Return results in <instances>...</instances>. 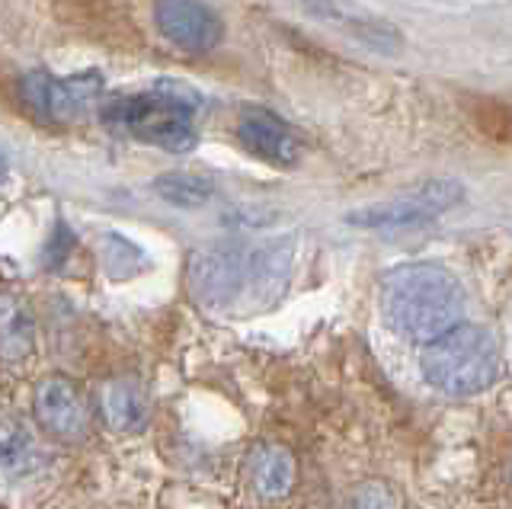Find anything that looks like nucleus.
Segmentation results:
<instances>
[{"instance_id": "obj_1", "label": "nucleus", "mask_w": 512, "mask_h": 509, "mask_svg": "<svg viewBox=\"0 0 512 509\" xmlns=\"http://www.w3.org/2000/svg\"><path fill=\"white\" fill-rule=\"evenodd\" d=\"M381 311L394 333L426 346L458 327L464 289L448 269L436 263H410L384 279Z\"/></svg>"}, {"instance_id": "obj_2", "label": "nucleus", "mask_w": 512, "mask_h": 509, "mask_svg": "<svg viewBox=\"0 0 512 509\" xmlns=\"http://www.w3.org/2000/svg\"><path fill=\"white\" fill-rule=\"evenodd\" d=\"M288 266H292L288 244H266L260 250L208 247L192 257L189 285L192 295L208 308H234L237 301L256 305L282 289Z\"/></svg>"}, {"instance_id": "obj_3", "label": "nucleus", "mask_w": 512, "mask_h": 509, "mask_svg": "<svg viewBox=\"0 0 512 509\" xmlns=\"http://www.w3.org/2000/svg\"><path fill=\"white\" fill-rule=\"evenodd\" d=\"M103 122L116 135L148 141L167 151H186L196 141V109L183 87H157L109 100L103 106Z\"/></svg>"}, {"instance_id": "obj_4", "label": "nucleus", "mask_w": 512, "mask_h": 509, "mask_svg": "<svg viewBox=\"0 0 512 509\" xmlns=\"http://www.w3.org/2000/svg\"><path fill=\"white\" fill-rule=\"evenodd\" d=\"M420 369L432 388L445 394H477L500 375V349L493 333L477 324H458L423 346Z\"/></svg>"}, {"instance_id": "obj_5", "label": "nucleus", "mask_w": 512, "mask_h": 509, "mask_svg": "<svg viewBox=\"0 0 512 509\" xmlns=\"http://www.w3.org/2000/svg\"><path fill=\"white\" fill-rule=\"evenodd\" d=\"M464 199V186L458 180H429L407 189L388 202L368 205L362 212L349 215V225L359 228H410V225H423L445 215L448 209Z\"/></svg>"}, {"instance_id": "obj_6", "label": "nucleus", "mask_w": 512, "mask_h": 509, "mask_svg": "<svg viewBox=\"0 0 512 509\" xmlns=\"http://www.w3.org/2000/svg\"><path fill=\"white\" fill-rule=\"evenodd\" d=\"M154 20L170 42L189 52H208L221 42V20L202 0H154Z\"/></svg>"}, {"instance_id": "obj_7", "label": "nucleus", "mask_w": 512, "mask_h": 509, "mask_svg": "<svg viewBox=\"0 0 512 509\" xmlns=\"http://www.w3.org/2000/svg\"><path fill=\"white\" fill-rule=\"evenodd\" d=\"M20 90H23V100L29 103V109L36 116H42L48 122H68V119L80 116V109L93 100L96 84L61 81V77L36 71V74L23 77Z\"/></svg>"}, {"instance_id": "obj_8", "label": "nucleus", "mask_w": 512, "mask_h": 509, "mask_svg": "<svg viewBox=\"0 0 512 509\" xmlns=\"http://www.w3.org/2000/svg\"><path fill=\"white\" fill-rule=\"evenodd\" d=\"M237 138L244 141L250 154L263 157L269 164H292L298 157L292 129L279 116H272L269 109H244L237 119Z\"/></svg>"}, {"instance_id": "obj_9", "label": "nucleus", "mask_w": 512, "mask_h": 509, "mask_svg": "<svg viewBox=\"0 0 512 509\" xmlns=\"http://www.w3.org/2000/svg\"><path fill=\"white\" fill-rule=\"evenodd\" d=\"M36 417L58 439H77L87 429V413L71 381L45 378L36 388Z\"/></svg>"}, {"instance_id": "obj_10", "label": "nucleus", "mask_w": 512, "mask_h": 509, "mask_svg": "<svg viewBox=\"0 0 512 509\" xmlns=\"http://www.w3.org/2000/svg\"><path fill=\"white\" fill-rule=\"evenodd\" d=\"M100 407H103V417L112 429H141L148 423V394L138 385L135 378H116L100 391Z\"/></svg>"}, {"instance_id": "obj_11", "label": "nucleus", "mask_w": 512, "mask_h": 509, "mask_svg": "<svg viewBox=\"0 0 512 509\" xmlns=\"http://www.w3.org/2000/svg\"><path fill=\"white\" fill-rule=\"evenodd\" d=\"M253 474H256V487H260L266 497H282L295 481V461L285 449H263L256 455Z\"/></svg>"}, {"instance_id": "obj_12", "label": "nucleus", "mask_w": 512, "mask_h": 509, "mask_svg": "<svg viewBox=\"0 0 512 509\" xmlns=\"http://www.w3.org/2000/svg\"><path fill=\"white\" fill-rule=\"evenodd\" d=\"M154 193L160 199H167L170 205H183V209H196V205L208 202L212 196V183L192 173H164L154 180Z\"/></svg>"}, {"instance_id": "obj_13", "label": "nucleus", "mask_w": 512, "mask_h": 509, "mask_svg": "<svg viewBox=\"0 0 512 509\" xmlns=\"http://www.w3.org/2000/svg\"><path fill=\"white\" fill-rule=\"evenodd\" d=\"M4 349L7 359H20L32 349V321L26 308L16 305L13 298H7L4 305Z\"/></svg>"}, {"instance_id": "obj_14", "label": "nucleus", "mask_w": 512, "mask_h": 509, "mask_svg": "<svg viewBox=\"0 0 512 509\" xmlns=\"http://www.w3.org/2000/svg\"><path fill=\"white\" fill-rule=\"evenodd\" d=\"M32 458H36V442H32V436L26 433V429L10 423L4 429V468H7V474L13 477V474L26 471Z\"/></svg>"}, {"instance_id": "obj_15", "label": "nucleus", "mask_w": 512, "mask_h": 509, "mask_svg": "<svg viewBox=\"0 0 512 509\" xmlns=\"http://www.w3.org/2000/svg\"><path fill=\"white\" fill-rule=\"evenodd\" d=\"M352 509H397V497L384 484H365L352 500Z\"/></svg>"}, {"instance_id": "obj_16", "label": "nucleus", "mask_w": 512, "mask_h": 509, "mask_svg": "<svg viewBox=\"0 0 512 509\" xmlns=\"http://www.w3.org/2000/svg\"><path fill=\"white\" fill-rule=\"evenodd\" d=\"M314 4H330V0H314Z\"/></svg>"}]
</instances>
